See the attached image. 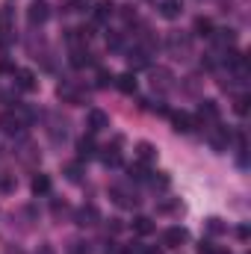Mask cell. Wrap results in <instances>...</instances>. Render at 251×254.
<instances>
[{
    "mask_svg": "<svg viewBox=\"0 0 251 254\" xmlns=\"http://www.w3.org/2000/svg\"><path fill=\"white\" fill-rule=\"evenodd\" d=\"M110 198H113L119 207H125V210H133V207L139 204L136 190H130L127 184H113V187H110Z\"/></svg>",
    "mask_w": 251,
    "mask_h": 254,
    "instance_id": "cell-1",
    "label": "cell"
},
{
    "mask_svg": "<svg viewBox=\"0 0 251 254\" xmlns=\"http://www.w3.org/2000/svg\"><path fill=\"white\" fill-rule=\"evenodd\" d=\"M169 51L175 54V57H181V60H187L192 57V39H189L187 33H169Z\"/></svg>",
    "mask_w": 251,
    "mask_h": 254,
    "instance_id": "cell-2",
    "label": "cell"
},
{
    "mask_svg": "<svg viewBox=\"0 0 251 254\" xmlns=\"http://www.w3.org/2000/svg\"><path fill=\"white\" fill-rule=\"evenodd\" d=\"M27 113H15V110H9V113H3L0 116V130H6V133H18V130H24L27 127Z\"/></svg>",
    "mask_w": 251,
    "mask_h": 254,
    "instance_id": "cell-3",
    "label": "cell"
},
{
    "mask_svg": "<svg viewBox=\"0 0 251 254\" xmlns=\"http://www.w3.org/2000/svg\"><path fill=\"white\" fill-rule=\"evenodd\" d=\"M187 240H189V231H187V228H181V225H175V228H166V231H163V246H166V249H181Z\"/></svg>",
    "mask_w": 251,
    "mask_h": 254,
    "instance_id": "cell-4",
    "label": "cell"
},
{
    "mask_svg": "<svg viewBox=\"0 0 251 254\" xmlns=\"http://www.w3.org/2000/svg\"><path fill=\"white\" fill-rule=\"evenodd\" d=\"M74 222H77V225H83V228H92V225H98V222H101V213H98V207H95V204H83V207L74 213Z\"/></svg>",
    "mask_w": 251,
    "mask_h": 254,
    "instance_id": "cell-5",
    "label": "cell"
},
{
    "mask_svg": "<svg viewBox=\"0 0 251 254\" xmlns=\"http://www.w3.org/2000/svg\"><path fill=\"white\" fill-rule=\"evenodd\" d=\"M207 139H210V145H213L216 151H228V145H231V133H228V127H219V122L210 127Z\"/></svg>",
    "mask_w": 251,
    "mask_h": 254,
    "instance_id": "cell-6",
    "label": "cell"
},
{
    "mask_svg": "<svg viewBox=\"0 0 251 254\" xmlns=\"http://www.w3.org/2000/svg\"><path fill=\"white\" fill-rule=\"evenodd\" d=\"M175 74L169 71V68H157V71H151V86L154 89H160V92H169V89H175Z\"/></svg>",
    "mask_w": 251,
    "mask_h": 254,
    "instance_id": "cell-7",
    "label": "cell"
},
{
    "mask_svg": "<svg viewBox=\"0 0 251 254\" xmlns=\"http://www.w3.org/2000/svg\"><path fill=\"white\" fill-rule=\"evenodd\" d=\"M172 125H175V130H178V133H192V130L201 125V122H198L195 116H189V113H184V110H181V113H172Z\"/></svg>",
    "mask_w": 251,
    "mask_h": 254,
    "instance_id": "cell-8",
    "label": "cell"
},
{
    "mask_svg": "<svg viewBox=\"0 0 251 254\" xmlns=\"http://www.w3.org/2000/svg\"><path fill=\"white\" fill-rule=\"evenodd\" d=\"M219 116H222V110H219V104L216 101H201V107H198V122H210V125H216L219 122Z\"/></svg>",
    "mask_w": 251,
    "mask_h": 254,
    "instance_id": "cell-9",
    "label": "cell"
},
{
    "mask_svg": "<svg viewBox=\"0 0 251 254\" xmlns=\"http://www.w3.org/2000/svg\"><path fill=\"white\" fill-rule=\"evenodd\" d=\"M101 163L104 166H122V139H116L113 145L101 148Z\"/></svg>",
    "mask_w": 251,
    "mask_h": 254,
    "instance_id": "cell-10",
    "label": "cell"
},
{
    "mask_svg": "<svg viewBox=\"0 0 251 254\" xmlns=\"http://www.w3.org/2000/svg\"><path fill=\"white\" fill-rule=\"evenodd\" d=\"M57 95L68 101V104H86V92L83 89H77V86H71V83H63L60 89H57Z\"/></svg>",
    "mask_w": 251,
    "mask_h": 254,
    "instance_id": "cell-11",
    "label": "cell"
},
{
    "mask_svg": "<svg viewBox=\"0 0 251 254\" xmlns=\"http://www.w3.org/2000/svg\"><path fill=\"white\" fill-rule=\"evenodd\" d=\"M15 86L24 89V92H33L39 83H36V74H33V71H27V68H15Z\"/></svg>",
    "mask_w": 251,
    "mask_h": 254,
    "instance_id": "cell-12",
    "label": "cell"
},
{
    "mask_svg": "<svg viewBox=\"0 0 251 254\" xmlns=\"http://www.w3.org/2000/svg\"><path fill=\"white\" fill-rule=\"evenodd\" d=\"M113 86H116L119 92H125V95H136V89H139V83H136V74H133V71H127V74H119Z\"/></svg>",
    "mask_w": 251,
    "mask_h": 254,
    "instance_id": "cell-13",
    "label": "cell"
},
{
    "mask_svg": "<svg viewBox=\"0 0 251 254\" xmlns=\"http://www.w3.org/2000/svg\"><path fill=\"white\" fill-rule=\"evenodd\" d=\"M110 127V116L104 110H89V133H101Z\"/></svg>",
    "mask_w": 251,
    "mask_h": 254,
    "instance_id": "cell-14",
    "label": "cell"
},
{
    "mask_svg": "<svg viewBox=\"0 0 251 254\" xmlns=\"http://www.w3.org/2000/svg\"><path fill=\"white\" fill-rule=\"evenodd\" d=\"M48 3L45 0H33V6H30V12H27V18H30V24H45L48 21Z\"/></svg>",
    "mask_w": 251,
    "mask_h": 254,
    "instance_id": "cell-15",
    "label": "cell"
},
{
    "mask_svg": "<svg viewBox=\"0 0 251 254\" xmlns=\"http://www.w3.org/2000/svg\"><path fill=\"white\" fill-rule=\"evenodd\" d=\"M95 151H98V145H95V133H89V136L77 139V157H80V160L95 157Z\"/></svg>",
    "mask_w": 251,
    "mask_h": 254,
    "instance_id": "cell-16",
    "label": "cell"
},
{
    "mask_svg": "<svg viewBox=\"0 0 251 254\" xmlns=\"http://www.w3.org/2000/svg\"><path fill=\"white\" fill-rule=\"evenodd\" d=\"M160 15L163 18H181L184 15V0H160Z\"/></svg>",
    "mask_w": 251,
    "mask_h": 254,
    "instance_id": "cell-17",
    "label": "cell"
},
{
    "mask_svg": "<svg viewBox=\"0 0 251 254\" xmlns=\"http://www.w3.org/2000/svg\"><path fill=\"white\" fill-rule=\"evenodd\" d=\"M154 160H157V148H154L151 142H139V145H136V163L148 166V163H154Z\"/></svg>",
    "mask_w": 251,
    "mask_h": 254,
    "instance_id": "cell-18",
    "label": "cell"
},
{
    "mask_svg": "<svg viewBox=\"0 0 251 254\" xmlns=\"http://www.w3.org/2000/svg\"><path fill=\"white\" fill-rule=\"evenodd\" d=\"M113 12H116V3H113V0H98V3H95V21L104 24V21L113 18Z\"/></svg>",
    "mask_w": 251,
    "mask_h": 254,
    "instance_id": "cell-19",
    "label": "cell"
},
{
    "mask_svg": "<svg viewBox=\"0 0 251 254\" xmlns=\"http://www.w3.org/2000/svg\"><path fill=\"white\" fill-rule=\"evenodd\" d=\"M133 231H136L139 237H148V234L157 231V225H154V219H148V216H136V219H133Z\"/></svg>",
    "mask_w": 251,
    "mask_h": 254,
    "instance_id": "cell-20",
    "label": "cell"
},
{
    "mask_svg": "<svg viewBox=\"0 0 251 254\" xmlns=\"http://www.w3.org/2000/svg\"><path fill=\"white\" fill-rule=\"evenodd\" d=\"M30 190H33V195H48V192H51V178L39 172V175L33 178V184H30Z\"/></svg>",
    "mask_w": 251,
    "mask_h": 254,
    "instance_id": "cell-21",
    "label": "cell"
},
{
    "mask_svg": "<svg viewBox=\"0 0 251 254\" xmlns=\"http://www.w3.org/2000/svg\"><path fill=\"white\" fill-rule=\"evenodd\" d=\"M195 33H198V36H207V39H213L216 27H213V21H210V18H195Z\"/></svg>",
    "mask_w": 251,
    "mask_h": 254,
    "instance_id": "cell-22",
    "label": "cell"
},
{
    "mask_svg": "<svg viewBox=\"0 0 251 254\" xmlns=\"http://www.w3.org/2000/svg\"><path fill=\"white\" fill-rule=\"evenodd\" d=\"M92 63V54L86 51V48H71V65H89Z\"/></svg>",
    "mask_w": 251,
    "mask_h": 254,
    "instance_id": "cell-23",
    "label": "cell"
},
{
    "mask_svg": "<svg viewBox=\"0 0 251 254\" xmlns=\"http://www.w3.org/2000/svg\"><path fill=\"white\" fill-rule=\"evenodd\" d=\"M127 63H130V68H142V65H148V57H145L142 48H136V51L127 54Z\"/></svg>",
    "mask_w": 251,
    "mask_h": 254,
    "instance_id": "cell-24",
    "label": "cell"
},
{
    "mask_svg": "<svg viewBox=\"0 0 251 254\" xmlns=\"http://www.w3.org/2000/svg\"><path fill=\"white\" fill-rule=\"evenodd\" d=\"M65 252H68V254H92V246H89L86 240H71Z\"/></svg>",
    "mask_w": 251,
    "mask_h": 254,
    "instance_id": "cell-25",
    "label": "cell"
},
{
    "mask_svg": "<svg viewBox=\"0 0 251 254\" xmlns=\"http://www.w3.org/2000/svg\"><path fill=\"white\" fill-rule=\"evenodd\" d=\"M113 83H116V74H113V71H107V68H101V71H98V86H101V89H107V86H113Z\"/></svg>",
    "mask_w": 251,
    "mask_h": 254,
    "instance_id": "cell-26",
    "label": "cell"
},
{
    "mask_svg": "<svg viewBox=\"0 0 251 254\" xmlns=\"http://www.w3.org/2000/svg\"><path fill=\"white\" fill-rule=\"evenodd\" d=\"M198 254H231V252L222 249V246H213V243H201L198 246Z\"/></svg>",
    "mask_w": 251,
    "mask_h": 254,
    "instance_id": "cell-27",
    "label": "cell"
},
{
    "mask_svg": "<svg viewBox=\"0 0 251 254\" xmlns=\"http://www.w3.org/2000/svg\"><path fill=\"white\" fill-rule=\"evenodd\" d=\"M207 231H210V234H225V231H228V225H225L222 219H216V216H213V219H207Z\"/></svg>",
    "mask_w": 251,
    "mask_h": 254,
    "instance_id": "cell-28",
    "label": "cell"
},
{
    "mask_svg": "<svg viewBox=\"0 0 251 254\" xmlns=\"http://www.w3.org/2000/svg\"><path fill=\"white\" fill-rule=\"evenodd\" d=\"M234 113H237V116H246V113H249V98H246V95H240V98L234 101Z\"/></svg>",
    "mask_w": 251,
    "mask_h": 254,
    "instance_id": "cell-29",
    "label": "cell"
},
{
    "mask_svg": "<svg viewBox=\"0 0 251 254\" xmlns=\"http://www.w3.org/2000/svg\"><path fill=\"white\" fill-rule=\"evenodd\" d=\"M65 178L77 184V181H80V163H68V166H65Z\"/></svg>",
    "mask_w": 251,
    "mask_h": 254,
    "instance_id": "cell-30",
    "label": "cell"
},
{
    "mask_svg": "<svg viewBox=\"0 0 251 254\" xmlns=\"http://www.w3.org/2000/svg\"><path fill=\"white\" fill-rule=\"evenodd\" d=\"M148 181H151V187H160V190H166V187H169V178H166L163 172H157V175H154V178H148Z\"/></svg>",
    "mask_w": 251,
    "mask_h": 254,
    "instance_id": "cell-31",
    "label": "cell"
},
{
    "mask_svg": "<svg viewBox=\"0 0 251 254\" xmlns=\"http://www.w3.org/2000/svg\"><path fill=\"white\" fill-rule=\"evenodd\" d=\"M89 6H92V0H71V3H68L71 12H83V9H89Z\"/></svg>",
    "mask_w": 251,
    "mask_h": 254,
    "instance_id": "cell-32",
    "label": "cell"
},
{
    "mask_svg": "<svg viewBox=\"0 0 251 254\" xmlns=\"http://www.w3.org/2000/svg\"><path fill=\"white\" fill-rule=\"evenodd\" d=\"M122 18L125 21H136V9L133 6H122Z\"/></svg>",
    "mask_w": 251,
    "mask_h": 254,
    "instance_id": "cell-33",
    "label": "cell"
},
{
    "mask_svg": "<svg viewBox=\"0 0 251 254\" xmlns=\"http://www.w3.org/2000/svg\"><path fill=\"white\" fill-rule=\"evenodd\" d=\"M63 213H68V207H65V204H60V201H54V216L60 219Z\"/></svg>",
    "mask_w": 251,
    "mask_h": 254,
    "instance_id": "cell-34",
    "label": "cell"
},
{
    "mask_svg": "<svg viewBox=\"0 0 251 254\" xmlns=\"http://www.w3.org/2000/svg\"><path fill=\"white\" fill-rule=\"evenodd\" d=\"M237 237H240V240H249V228H246V225H243V228H240V231H237Z\"/></svg>",
    "mask_w": 251,
    "mask_h": 254,
    "instance_id": "cell-35",
    "label": "cell"
},
{
    "mask_svg": "<svg viewBox=\"0 0 251 254\" xmlns=\"http://www.w3.org/2000/svg\"><path fill=\"white\" fill-rule=\"evenodd\" d=\"M39 254H54V249H51V246H42V249H39Z\"/></svg>",
    "mask_w": 251,
    "mask_h": 254,
    "instance_id": "cell-36",
    "label": "cell"
}]
</instances>
